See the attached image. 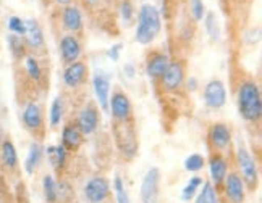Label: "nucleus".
I'll list each match as a JSON object with an SVG mask.
<instances>
[{"label": "nucleus", "mask_w": 262, "mask_h": 203, "mask_svg": "<svg viewBox=\"0 0 262 203\" xmlns=\"http://www.w3.org/2000/svg\"><path fill=\"white\" fill-rule=\"evenodd\" d=\"M236 105L238 113L245 123L251 126H259L262 118V95L259 84L254 79L246 78L238 84Z\"/></svg>", "instance_id": "1"}, {"label": "nucleus", "mask_w": 262, "mask_h": 203, "mask_svg": "<svg viewBox=\"0 0 262 203\" xmlns=\"http://www.w3.org/2000/svg\"><path fill=\"white\" fill-rule=\"evenodd\" d=\"M112 136H114L115 147L118 150L120 157L125 161H131L133 158H136L139 151L136 119L123 121V123H115V121H112Z\"/></svg>", "instance_id": "2"}, {"label": "nucleus", "mask_w": 262, "mask_h": 203, "mask_svg": "<svg viewBox=\"0 0 262 203\" xmlns=\"http://www.w3.org/2000/svg\"><path fill=\"white\" fill-rule=\"evenodd\" d=\"M160 31H162V19H160L157 7L152 4H144L138 13L136 42L141 45H149L154 42Z\"/></svg>", "instance_id": "3"}, {"label": "nucleus", "mask_w": 262, "mask_h": 203, "mask_svg": "<svg viewBox=\"0 0 262 203\" xmlns=\"http://www.w3.org/2000/svg\"><path fill=\"white\" fill-rule=\"evenodd\" d=\"M236 165H238V172L241 179H243L246 190L254 192L259 186V166L256 163L254 157L251 155V151L245 145H238L236 148Z\"/></svg>", "instance_id": "4"}, {"label": "nucleus", "mask_w": 262, "mask_h": 203, "mask_svg": "<svg viewBox=\"0 0 262 203\" xmlns=\"http://www.w3.org/2000/svg\"><path fill=\"white\" fill-rule=\"evenodd\" d=\"M23 126L36 142H41L46 137V119L42 107L36 100H29L25 104L21 113Z\"/></svg>", "instance_id": "5"}, {"label": "nucleus", "mask_w": 262, "mask_h": 203, "mask_svg": "<svg viewBox=\"0 0 262 203\" xmlns=\"http://www.w3.org/2000/svg\"><path fill=\"white\" fill-rule=\"evenodd\" d=\"M186 81V62L181 58L170 60L165 73L160 79L159 89L165 94H178Z\"/></svg>", "instance_id": "6"}, {"label": "nucleus", "mask_w": 262, "mask_h": 203, "mask_svg": "<svg viewBox=\"0 0 262 203\" xmlns=\"http://www.w3.org/2000/svg\"><path fill=\"white\" fill-rule=\"evenodd\" d=\"M231 142H233V136H231V129L227 123H212L207 129V147L210 151H217V154L227 155V151L231 148Z\"/></svg>", "instance_id": "7"}, {"label": "nucleus", "mask_w": 262, "mask_h": 203, "mask_svg": "<svg viewBox=\"0 0 262 203\" xmlns=\"http://www.w3.org/2000/svg\"><path fill=\"white\" fill-rule=\"evenodd\" d=\"M170 58L167 52H164L162 48H152L146 54L144 58V68H146V74L147 78L152 81V84L159 89L160 79H162L165 69L170 63Z\"/></svg>", "instance_id": "8"}, {"label": "nucleus", "mask_w": 262, "mask_h": 203, "mask_svg": "<svg viewBox=\"0 0 262 203\" xmlns=\"http://www.w3.org/2000/svg\"><path fill=\"white\" fill-rule=\"evenodd\" d=\"M108 110L110 115H112V121H115V123L135 119V110L131 98L122 89H115L112 92V97L108 98Z\"/></svg>", "instance_id": "9"}, {"label": "nucleus", "mask_w": 262, "mask_h": 203, "mask_svg": "<svg viewBox=\"0 0 262 203\" xmlns=\"http://www.w3.org/2000/svg\"><path fill=\"white\" fill-rule=\"evenodd\" d=\"M83 194L88 203H105L112 194V187L104 174H96L86 182Z\"/></svg>", "instance_id": "10"}, {"label": "nucleus", "mask_w": 262, "mask_h": 203, "mask_svg": "<svg viewBox=\"0 0 262 203\" xmlns=\"http://www.w3.org/2000/svg\"><path fill=\"white\" fill-rule=\"evenodd\" d=\"M75 123L84 137L96 133L100 124V110L96 102H88V104L79 110Z\"/></svg>", "instance_id": "11"}, {"label": "nucleus", "mask_w": 262, "mask_h": 203, "mask_svg": "<svg viewBox=\"0 0 262 203\" xmlns=\"http://www.w3.org/2000/svg\"><path fill=\"white\" fill-rule=\"evenodd\" d=\"M222 192H224L225 200L228 203H245L246 201L248 190H246L245 182H243V179H241L239 172L236 169L228 171V174L224 181Z\"/></svg>", "instance_id": "12"}, {"label": "nucleus", "mask_w": 262, "mask_h": 203, "mask_svg": "<svg viewBox=\"0 0 262 203\" xmlns=\"http://www.w3.org/2000/svg\"><path fill=\"white\" fill-rule=\"evenodd\" d=\"M209 171H210V184L214 186L217 194L222 192L224 187V181L230 171V160L224 154H217V151H210L209 155Z\"/></svg>", "instance_id": "13"}, {"label": "nucleus", "mask_w": 262, "mask_h": 203, "mask_svg": "<svg viewBox=\"0 0 262 203\" xmlns=\"http://www.w3.org/2000/svg\"><path fill=\"white\" fill-rule=\"evenodd\" d=\"M63 84L70 90H76L79 87L86 86L89 79V66L84 60H78V62L67 65L63 69Z\"/></svg>", "instance_id": "14"}, {"label": "nucleus", "mask_w": 262, "mask_h": 203, "mask_svg": "<svg viewBox=\"0 0 262 203\" xmlns=\"http://www.w3.org/2000/svg\"><path fill=\"white\" fill-rule=\"evenodd\" d=\"M160 195V169L150 168L141 182V201L143 203H157Z\"/></svg>", "instance_id": "15"}, {"label": "nucleus", "mask_w": 262, "mask_h": 203, "mask_svg": "<svg viewBox=\"0 0 262 203\" xmlns=\"http://www.w3.org/2000/svg\"><path fill=\"white\" fill-rule=\"evenodd\" d=\"M25 23H26L25 40H26L28 50H31L33 55H36V57L46 54V37H44L41 24H39L37 19H34V18L26 19Z\"/></svg>", "instance_id": "16"}, {"label": "nucleus", "mask_w": 262, "mask_h": 203, "mask_svg": "<svg viewBox=\"0 0 262 203\" xmlns=\"http://www.w3.org/2000/svg\"><path fill=\"white\" fill-rule=\"evenodd\" d=\"M83 45L81 40L75 34H65L60 39V58H62L63 65H72L78 60H81Z\"/></svg>", "instance_id": "17"}, {"label": "nucleus", "mask_w": 262, "mask_h": 203, "mask_svg": "<svg viewBox=\"0 0 262 203\" xmlns=\"http://www.w3.org/2000/svg\"><path fill=\"white\" fill-rule=\"evenodd\" d=\"M204 104L212 110H219L227 104V89L220 79H210L206 84Z\"/></svg>", "instance_id": "18"}, {"label": "nucleus", "mask_w": 262, "mask_h": 203, "mask_svg": "<svg viewBox=\"0 0 262 203\" xmlns=\"http://www.w3.org/2000/svg\"><path fill=\"white\" fill-rule=\"evenodd\" d=\"M84 144V136L81 134V131L78 129L75 119L67 121L62 128V145L70 155L72 154H78L79 148Z\"/></svg>", "instance_id": "19"}, {"label": "nucleus", "mask_w": 262, "mask_h": 203, "mask_svg": "<svg viewBox=\"0 0 262 203\" xmlns=\"http://www.w3.org/2000/svg\"><path fill=\"white\" fill-rule=\"evenodd\" d=\"M62 26H63L65 31H68V34H75V36L81 34L83 28H84L81 10L75 5L63 7V10H62Z\"/></svg>", "instance_id": "20"}, {"label": "nucleus", "mask_w": 262, "mask_h": 203, "mask_svg": "<svg viewBox=\"0 0 262 203\" xmlns=\"http://www.w3.org/2000/svg\"><path fill=\"white\" fill-rule=\"evenodd\" d=\"M25 62V73L29 79V83H33L36 87H46V73L44 68L41 66L39 58L33 54H28Z\"/></svg>", "instance_id": "21"}, {"label": "nucleus", "mask_w": 262, "mask_h": 203, "mask_svg": "<svg viewBox=\"0 0 262 203\" xmlns=\"http://www.w3.org/2000/svg\"><path fill=\"white\" fill-rule=\"evenodd\" d=\"M0 163L12 174L18 171V151L10 137H5L0 144Z\"/></svg>", "instance_id": "22"}, {"label": "nucleus", "mask_w": 262, "mask_h": 203, "mask_svg": "<svg viewBox=\"0 0 262 203\" xmlns=\"http://www.w3.org/2000/svg\"><path fill=\"white\" fill-rule=\"evenodd\" d=\"M93 87H94V94L97 98L99 108L107 111L108 110V98H110V81H108V78L102 73L94 74Z\"/></svg>", "instance_id": "23"}, {"label": "nucleus", "mask_w": 262, "mask_h": 203, "mask_svg": "<svg viewBox=\"0 0 262 203\" xmlns=\"http://www.w3.org/2000/svg\"><path fill=\"white\" fill-rule=\"evenodd\" d=\"M47 157L50 158V165L54 166V169L57 171V174L60 176L65 171V168L68 166L70 154L58 144L55 147H47Z\"/></svg>", "instance_id": "24"}, {"label": "nucleus", "mask_w": 262, "mask_h": 203, "mask_svg": "<svg viewBox=\"0 0 262 203\" xmlns=\"http://www.w3.org/2000/svg\"><path fill=\"white\" fill-rule=\"evenodd\" d=\"M42 157H44V148L41 145V142H33V144L29 145L28 157L25 161V171L28 174H34L37 171V168L42 163Z\"/></svg>", "instance_id": "25"}, {"label": "nucleus", "mask_w": 262, "mask_h": 203, "mask_svg": "<svg viewBox=\"0 0 262 203\" xmlns=\"http://www.w3.org/2000/svg\"><path fill=\"white\" fill-rule=\"evenodd\" d=\"M7 42H8V48H10L12 57L16 60V62H23V60L26 58V55L29 54L25 37L16 36V34H8Z\"/></svg>", "instance_id": "26"}, {"label": "nucleus", "mask_w": 262, "mask_h": 203, "mask_svg": "<svg viewBox=\"0 0 262 203\" xmlns=\"http://www.w3.org/2000/svg\"><path fill=\"white\" fill-rule=\"evenodd\" d=\"M65 116V98L63 95H57L52 100V105H50V113H49V123L50 128H57Z\"/></svg>", "instance_id": "27"}, {"label": "nucleus", "mask_w": 262, "mask_h": 203, "mask_svg": "<svg viewBox=\"0 0 262 203\" xmlns=\"http://www.w3.org/2000/svg\"><path fill=\"white\" fill-rule=\"evenodd\" d=\"M42 192L46 203H58V182L52 174H46L42 179Z\"/></svg>", "instance_id": "28"}, {"label": "nucleus", "mask_w": 262, "mask_h": 203, "mask_svg": "<svg viewBox=\"0 0 262 203\" xmlns=\"http://www.w3.org/2000/svg\"><path fill=\"white\" fill-rule=\"evenodd\" d=\"M203 184H204L203 177H199V176L191 177L189 182L185 186L183 192H181V200H183V201H191L196 197V194L199 192V189H201V186H203Z\"/></svg>", "instance_id": "29"}, {"label": "nucleus", "mask_w": 262, "mask_h": 203, "mask_svg": "<svg viewBox=\"0 0 262 203\" xmlns=\"http://www.w3.org/2000/svg\"><path fill=\"white\" fill-rule=\"evenodd\" d=\"M203 189L199 190V194L196 197V203H219L217 200V190L214 189V186L210 184V182H204Z\"/></svg>", "instance_id": "30"}, {"label": "nucleus", "mask_w": 262, "mask_h": 203, "mask_svg": "<svg viewBox=\"0 0 262 203\" xmlns=\"http://www.w3.org/2000/svg\"><path fill=\"white\" fill-rule=\"evenodd\" d=\"M204 166H206V158L201 154H193L185 160V169L189 172L201 171Z\"/></svg>", "instance_id": "31"}, {"label": "nucleus", "mask_w": 262, "mask_h": 203, "mask_svg": "<svg viewBox=\"0 0 262 203\" xmlns=\"http://www.w3.org/2000/svg\"><path fill=\"white\" fill-rule=\"evenodd\" d=\"M206 15V7L203 0H191L189 2V16L194 23H199Z\"/></svg>", "instance_id": "32"}, {"label": "nucleus", "mask_w": 262, "mask_h": 203, "mask_svg": "<svg viewBox=\"0 0 262 203\" xmlns=\"http://www.w3.org/2000/svg\"><path fill=\"white\" fill-rule=\"evenodd\" d=\"M120 15H122V19L125 26H129L133 23V18H135V7L131 0H122V5H120Z\"/></svg>", "instance_id": "33"}, {"label": "nucleus", "mask_w": 262, "mask_h": 203, "mask_svg": "<svg viewBox=\"0 0 262 203\" xmlns=\"http://www.w3.org/2000/svg\"><path fill=\"white\" fill-rule=\"evenodd\" d=\"M114 190H115V197H117L118 203H131L129 195L126 192V187L123 184V179L120 176H117L115 181H114Z\"/></svg>", "instance_id": "34"}, {"label": "nucleus", "mask_w": 262, "mask_h": 203, "mask_svg": "<svg viewBox=\"0 0 262 203\" xmlns=\"http://www.w3.org/2000/svg\"><path fill=\"white\" fill-rule=\"evenodd\" d=\"M8 29L12 31V34L21 36V37L26 36V23H25V19H21L19 16L8 18Z\"/></svg>", "instance_id": "35"}, {"label": "nucleus", "mask_w": 262, "mask_h": 203, "mask_svg": "<svg viewBox=\"0 0 262 203\" xmlns=\"http://www.w3.org/2000/svg\"><path fill=\"white\" fill-rule=\"evenodd\" d=\"M206 31L209 33V36L212 39H219V24H217V18L212 12H209L206 16Z\"/></svg>", "instance_id": "36"}, {"label": "nucleus", "mask_w": 262, "mask_h": 203, "mask_svg": "<svg viewBox=\"0 0 262 203\" xmlns=\"http://www.w3.org/2000/svg\"><path fill=\"white\" fill-rule=\"evenodd\" d=\"M122 48H123V44H115V45H112L110 47V50H108V58L110 60H114V62H117L118 60V57H120V52H122Z\"/></svg>", "instance_id": "37"}, {"label": "nucleus", "mask_w": 262, "mask_h": 203, "mask_svg": "<svg viewBox=\"0 0 262 203\" xmlns=\"http://www.w3.org/2000/svg\"><path fill=\"white\" fill-rule=\"evenodd\" d=\"M228 2L231 5H236L239 8H243V7H249L251 4H253V0H228Z\"/></svg>", "instance_id": "38"}, {"label": "nucleus", "mask_w": 262, "mask_h": 203, "mask_svg": "<svg viewBox=\"0 0 262 203\" xmlns=\"http://www.w3.org/2000/svg\"><path fill=\"white\" fill-rule=\"evenodd\" d=\"M54 2L60 7H68V5H73L75 0H54Z\"/></svg>", "instance_id": "39"}, {"label": "nucleus", "mask_w": 262, "mask_h": 203, "mask_svg": "<svg viewBox=\"0 0 262 203\" xmlns=\"http://www.w3.org/2000/svg\"><path fill=\"white\" fill-rule=\"evenodd\" d=\"M125 73L128 74V78H133L135 76V68H133V65H125Z\"/></svg>", "instance_id": "40"}, {"label": "nucleus", "mask_w": 262, "mask_h": 203, "mask_svg": "<svg viewBox=\"0 0 262 203\" xmlns=\"http://www.w3.org/2000/svg\"><path fill=\"white\" fill-rule=\"evenodd\" d=\"M196 86H198V81L194 78H189L188 79V89L189 90H196Z\"/></svg>", "instance_id": "41"}, {"label": "nucleus", "mask_w": 262, "mask_h": 203, "mask_svg": "<svg viewBox=\"0 0 262 203\" xmlns=\"http://www.w3.org/2000/svg\"><path fill=\"white\" fill-rule=\"evenodd\" d=\"M5 137H7V136H5V131L2 129V126H0V144H2Z\"/></svg>", "instance_id": "42"}, {"label": "nucleus", "mask_w": 262, "mask_h": 203, "mask_svg": "<svg viewBox=\"0 0 262 203\" xmlns=\"http://www.w3.org/2000/svg\"><path fill=\"white\" fill-rule=\"evenodd\" d=\"M0 2H2V0H0Z\"/></svg>", "instance_id": "43"}]
</instances>
